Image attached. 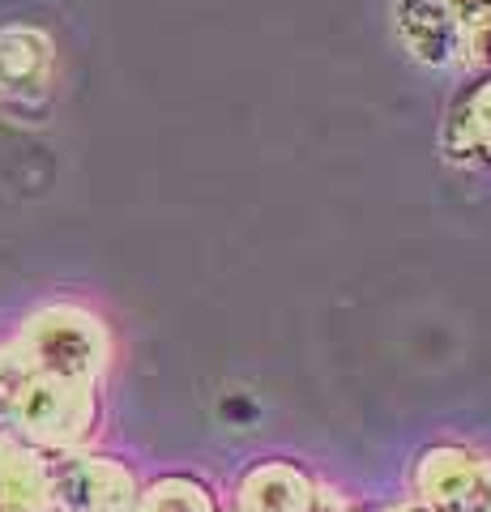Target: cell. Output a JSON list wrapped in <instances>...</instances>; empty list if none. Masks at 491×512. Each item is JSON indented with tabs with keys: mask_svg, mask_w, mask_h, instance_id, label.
I'll return each instance as SVG.
<instances>
[{
	"mask_svg": "<svg viewBox=\"0 0 491 512\" xmlns=\"http://www.w3.org/2000/svg\"><path fill=\"white\" fill-rule=\"evenodd\" d=\"M316 512H363V508H359L342 487H329V495H325L321 504H316Z\"/></svg>",
	"mask_w": 491,
	"mask_h": 512,
	"instance_id": "8fae6325",
	"label": "cell"
},
{
	"mask_svg": "<svg viewBox=\"0 0 491 512\" xmlns=\"http://www.w3.org/2000/svg\"><path fill=\"white\" fill-rule=\"evenodd\" d=\"M393 35L402 52L432 73H474L466 35L445 0H393Z\"/></svg>",
	"mask_w": 491,
	"mask_h": 512,
	"instance_id": "8992f818",
	"label": "cell"
},
{
	"mask_svg": "<svg viewBox=\"0 0 491 512\" xmlns=\"http://www.w3.org/2000/svg\"><path fill=\"white\" fill-rule=\"evenodd\" d=\"M445 9L453 13L457 30L466 35L470 56H474V69H479L483 47L491 43V0H445Z\"/></svg>",
	"mask_w": 491,
	"mask_h": 512,
	"instance_id": "30bf717a",
	"label": "cell"
},
{
	"mask_svg": "<svg viewBox=\"0 0 491 512\" xmlns=\"http://www.w3.org/2000/svg\"><path fill=\"white\" fill-rule=\"evenodd\" d=\"M223 512H235V508H223Z\"/></svg>",
	"mask_w": 491,
	"mask_h": 512,
	"instance_id": "5bb4252c",
	"label": "cell"
},
{
	"mask_svg": "<svg viewBox=\"0 0 491 512\" xmlns=\"http://www.w3.org/2000/svg\"><path fill=\"white\" fill-rule=\"evenodd\" d=\"M329 478L308 466L304 457H252L235 474L227 508L235 512H316V504L329 495Z\"/></svg>",
	"mask_w": 491,
	"mask_h": 512,
	"instance_id": "5b68a950",
	"label": "cell"
},
{
	"mask_svg": "<svg viewBox=\"0 0 491 512\" xmlns=\"http://www.w3.org/2000/svg\"><path fill=\"white\" fill-rule=\"evenodd\" d=\"M56 82V43L35 22L0 26V103H43Z\"/></svg>",
	"mask_w": 491,
	"mask_h": 512,
	"instance_id": "52a82bcc",
	"label": "cell"
},
{
	"mask_svg": "<svg viewBox=\"0 0 491 512\" xmlns=\"http://www.w3.org/2000/svg\"><path fill=\"white\" fill-rule=\"evenodd\" d=\"M9 342L18 346L30 372L69 384H99L103 389L116 363L112 325L99 308H90L82 299H47L39 308H30Z\"/></svg>",
	"mask_w": 491,
	"mask_h": 512,
	"instance_id": "6da1fadb",
	"label": "cell"
},
{
	"mask_svg": "<svg viewBox=\"0 0 491 512\" xmlns=\"http://www.w3.org/2000/svg\"><path fill=\"white\" fill-rule=\"evenodd\" d=\"M406 500L427 512H491V448L427 440L406 461Z\"/></svg>",
	"mask_w": 491,
	"mask_h": 512,
	"instance_id": "3957f363",
	"label": "cell"
},
{
	"mask_svg": "<svg viewBox=\"0 0 491 512\" xmlns=\"http://www.w3.org/2000/svg\"><path fill=\"white\" fill-rule=\"evenodd\" d=\"M440 154L453 167L491 171V69L466 73L440 124Z\"/></svg>",
	"mask_w": 491,
	"mask_h": 512,
	"instance_id": "ba28073f",
	"label": "cell"
},
{
	"mask_svg": "<svg viewBox=\"0 0 491 512\" xmlns=\"http://www.w3.org/2000/svg\"><path fill=\"white\" fill-rule=\"evenodd\" d=\"M380 512H427V508H419V504H410V500H406V495H402V500H393V504H385V508H380Z\"/></svg>",
	"mask_w": 491,
	"mask_h": 512,
	"instance_id": "7c38bea8",
	"label": "cell"
},
{
	"mask_svg": "<svg viewBox=\"0 0 491 512\" xmlns=\"http://www.w3.org/2000/svg\"><path fill=\"white\" fill-rule=\"evenodd\" d=\"M479 69H491V43L483 47V60H479Z\"/></svg>",
	"mask_w": 491,
	"mask_h": 512,
	"instance_id": "4fadbf2b",
	"label": "cell"
},
{
	"mask_svg": "<svg viewBox=\"0 0 491 512\" xmlns=\"http://www.w3.org/2000/svg\"><path fill=\"white\" fill-rule=\"evenodd\" d=\"M223 491L193 470H167L141 483L133 512H223Z\"/></svg>",
	"mask_w": 491,
	"mask_h": 512,
	"instance_id": "9c48e42d",
	"label": "cell"
},
{
	"mask_svg": "<svg viewBox=\"0 0 491 512\" xmlns=\"http://www.w3.org/2000/svg\"><path fill=\"white\" fill-rule=\"evenodd\" d=\"M141 478L129 461L99 448L47 457V500L52 512H133Z\"/></svg>",
	"mask_w": 491,
	"mask_h": 512,
	"instance_id": "277c9868",
	"label": "cell"
},
{
	"mask_svg": "<svg viewBox=\"0 0 491 512\" xmlns=\"http://www.w3.org/2000/svg\"><path fill=\"white\" fill-rule=\"evenodd\" d=\"M99 427H103L99 384H69V380L26 372L18 393H13L0 444H18L39 457H56V453L90 448Z\"/></svg>",
	"mask_w": 491,
	"mask_h": 512,
	"instance_id": "7a4b0ae2",
	"label": "cell"
}]
</instances>
